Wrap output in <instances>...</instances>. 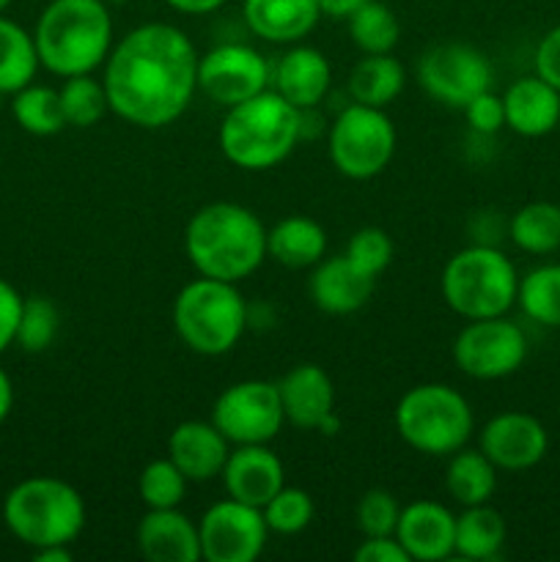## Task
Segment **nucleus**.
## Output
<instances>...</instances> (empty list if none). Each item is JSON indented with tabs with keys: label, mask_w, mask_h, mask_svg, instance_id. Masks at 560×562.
<instances>
[{
	"label": "nucleus",
	"mask_w": 560,
	"mask_h": 562,
	"mask_svg": "<svg viewBox=\"0 0 560 562\" xmlns=\"http://www.w3.org/2000/svg\"><path fill=\"white\" fill-rule=\"evenodd\" d=\"M198 49L170 22H143L113 44L104 60L110 113L137 130L176 124L198 93Z\"/></svg>",
	"instance_id": "f257e3e1"
},
{
	"label": "nucleus",
	"mask_w": 560,
	"mask_h": 562,
	"mask_svg": "<svg viewBox=\"0 0 560 562\" xmlns=\"http://www.w3.org/2000/svg\"><path fill=\"white\" fill-rule=\"evenodd\" d=\"M184 252L201 278L242 283L267 261V228L242 203H206L187 223Z\"/></svg>",
	"instance_id": "f03ea898"
},
{
	"label": "nucleus",
	"mask_w": 560,
	"mask_h": 562,
	"mask_svg": "<svg viewBox=\"0 0 560 562\" xmlns=\"http://www.w3.org/2000/svg\"><path fill=\"white\" fill-rule=\"evenodd\" d=\"M113 36V16L104 0H49L33 27L38 64L64 80L102 69Z\"/></svg>",
	"instance_id": "7ed1b4c3"
},
{
	"label": "nucleus",
	"mask_w": 560,
	"mask_h": 562,
	"mask_svg": "<svg viewBox=\"0 0 560 562\" xmlns=\"http://www.w3.org/2000/svg\"><path fill=\"white\" fill-rule=\"evenodd\" d=\"M300 140V110L272 88L225 110L217 130L223 157L247 173L278 168Z\"/></svg>",
	"instance_id": "20e7f679"
},
{
	"label": "nucleus",
	"mask_w": 560,
	"mask_h": 562,
	"mask_svg": "<svg viewBox=\"0 0 560 562\" xmlns=\"http://www.w3.org/2000/svg\"><path fill=\"white\" fill-rule=\"evenodd\" d=\"M3 521L27 549L71 547L86 527V499L60 477L33 475L5 494Z\"/></svg>",
	"instance_id": "39448f33"
},
{
	"label": "nucleus",
	"mask_w": 560,
	"mask_h": 562,
	"mask_svg": "<svg viewBox=\"0 0 560 562\" xmlns=\"http://www.w3.org/2000/svg\"><path fill=\"white\" fill-rule=\"evenodd\" d=\"M443 300L464 322L508 316L516 305L519 272L497 245L472 241L448 258L439 278Z\"/></svg>",
	"instance_id": "423d86ee"
},
{
	"label": "nucleus",
	"mask_w": 560,
	"mask_h": 562,
	"mask_svg": "<svg viewBox=\"0 0 560 562\" xmlns=\"http://www.w3.org/2000/svg\"><path fill=\"white\" fill-rule=\"evenodd\" d=\"M170 318L187 349L201 357H223L247 333V302L236 283L198 274L181 285Z\"/></svg>",
	"instance_id": "0eeeda50"
},
{
	"label": "nucleus",
	"mask_w": 560,
	"mask_h": 562,
	"mask_svg": "<svg viewBox=\"0 0 560 562\" xmlns=\"http://www.w3.org/2000/svg\"><path fill=\"white\" fill-rule=\"evenodd\" d=\"M395 431L423 456L448 459L467 448L475 431V415L464 395L443 382L415 384L395 404Z\"/></svg>",
	"instance_id": "6e6552de"
},
{
	"label": "nucleus",
	"mask_w": 560,
	"mask_h": 562,
	"mask_svg": "<svg viewBox=\"0 0 560 562\" xmlns=\"http://www.w3.org/2000/svg\"><path fill=\"white\" fill-rule=\"evenodd\" d=\"M399 146L390 115L368 104H346L327 130L329 162L351 181L377 179L390 168Z\"/></svg>",
	"instance_id": "1a4fd4ad"
},
{
	"label": "nucleus",
	"mask_w": 560,
	"mask_h": 562,
	"mask_svg": "<svg viewBox=\"0 0 560 562\" xmlns=\"http://www.w3.org/2000/svg\"><path fill=\"white\" fill-rule=\"evenodd\" d=\"M450 355L464 376L478 382H497L525 366L527 335L508 316L475 318L459 329Z\"/></svg>",
	"instance_id": "9d476101"
},
{
	"label": "nucleus",
	"mask_w": 560,
	"mask_h": 562,
	"mask_svg": "<svg viewBox=\"0 0 560 562\" xmlns=\"http://www.w3.org/2000/svg\"><path fill=\"white\" fill-rule=\"evenodd\" d=\"M209 420L231 445H269L285 426L278 384L245 379L214 398Z\"/></svg>",
	"instance_id": "9b49d317"
},
{
	"label": "nucleus",
	"mask_w": 560,
	"mask_h": 562,
	"mask_svg": "<svg viewBox=\"0 0 560 562\" xmlns=\"http://www.w3.org/2000/svg\"><path fill=\"white\" fill-rule=\"evenodd\" d=\"M417 82L443 108L464 110L478 93L489 91L494 69L486 55L472 44H434L417 60Z\"/></svg>",
	"instance_id": "f8f14e48"
},
{
	"label": "nucleus",
	"mask_w": 560,
	"mask_h": 562,
	"mask_svg": "<svg viewBox=\"0 0 560 562\" xmlns=\"http://www.w3.org/2000/svg\"><path fill=\"white\" fill-rule=\"evenodd\" d=\"M272 64L245 42H223L198 58V91L220 108H234L267 91Z\"/></svg>",
	"instance_id": "ddd939ff"
},
{
	"label": "nucleus",
	"mask_w": 560,
	"mask_h": 562,
	"mask_svg": "<svg viewBox=\"0 0 560 562\" xmlns=\"http://www.w3.org/2000/svg\"><path fill=\"white\" fill-rule=\"evenodd\" d=\"M201 558L206 562H256L269 541V527L261 508L220 499L198 519Z\"/></svg>",
	"instance_id": "4468645a"
},
{
	"label": "nucleus",
	"mask_w": 560,
	"mask_h": 562,
	"mask_svg": "<svg viewBox=\"0 0 560 562\" xmlns=\"http://www.w3.org/2000/svg\"><path fill=\"white\" fill-rule=\"evenodd\" d=\"M478 450L500 472H527L549 453V431L527 412H500L483 423Z\"/></svg>",
	"instance_id": "2eb2a0df"
},
{
	"label": "nucleus",
	"mask_w": 560,
	"mask_h": 562,
	"mask_svg": "<svg viewBox=\"0 0 560 562\" xmlns=\"http://www.w3.org/2000/svg\"><path fill=\"white\" fill-rule=\"evenodd\" d=\"M220 477L231 499L253 508H264L285 486L283 461L269 445H234Z\"/></svg>",
	"instance_id": "dca6fc26"
},
{
	"label": "nucleus",
	"mask_w": 560,
	"mask_h": 562,
	"mask_svg": "<svg viewBox=\"0 0 560 562\" xmlns=\"http://www.w3.org/2000/svg\"><path fill=\"white\" fill-rule=\"evenodd\" d=\"M329 86H333V66L327 55L311 44H291L272 64L269 88L296 110L318 108L327 99Z\"/></svg>",
	"instance_id": "f3484780"
},
{
	"label": "nucleus",
	"mask_w": 560,
	"mask_h": 562,
	"mask_svg": "<svg viewBox=\"0 0 560 562\" xmlns=\"http://www.w3.org/2000/svg\"><path fill=\"white\" fill-rule=\"evenodd\" d=\"M395 538L415 562H443L453 558L456 514L434 499H415L401 508Z\"/></svg>",
	"instance_id": "a211bd4d"
},
{
	"label": "nucleus",
	"mask_w": 560,
	"mask_h": 562,
	"mask_svg": "<svg viewBox=\"0 0 560 562\" xmlns=\"http://www.w3.org/2000/svg\"><path fill=\"white\" fill-rule=\"evenodd\" d=\"M231 448L234 445L212 420H184L168 437V459L190 483H209L223 475Z\"/></svg>",
	"instance_id": "6ab92c4d"
},
{
	"label": "nucleus",
	"mask_w": 560,
	"mask_h": 562,
	"mask_svg": "<svg viewBox=\"0 0 560 562\" xmlns=\"http://www.w3.org/2000/svg\"><path fill=\"white\" fill-rule=\"evenodd\" d=\"M137 552L148 562H201L198 521L179 508L148 510L137 521Z\"/></svg>",
	"instance_id": "aec40b11"
},
{
	"label": "nucleus",
	"mask_w": 560,
	"mask_h": 562,
	"mask_svg": "<svg viewBox=\"0 0 560 562\" xmlns=\"http://www.w3.org/2000/svg\"><path fill=\"white\" fill-rule=\"evenodd\" d=\"M285 423L302 431H316L324 417L335 412L333 379L316 362H300L278 379Z\"/></svg>",
	"instance_id": "412c9836"
},
{
	"label": "nucleus",
	"mask_w": 560,
	"mask_h": 562,
	"mask_svg": "<svg viewBox=\"0 0 560 562\" xmlns=\"http://www.w3.org/2000/svg\"><path fill=\"white\" fill-rule=\"evenodd\" d=\"M242 20L261 42L291 47L316 31L322 9L316 0H242Z\"/></svg>",
	"instance_id": "4be33fe9"
},
{
	"label": "nucleus",
	"mask_w": 560,
	"mask_h": 562,
	"mask_svg": "<svg viewBox=\"0 0 560 562\" xmlns=\"http://www.w3.org/2000/svg\"><path fill=\"white\" fill-rule=\"evenodd\" d=\"M373 283L377 280L360 272L340 252V256L322 258L313 267L311 280H307V291H311L313 305L322 313H329V316H349V313L362 311L368 305V300L373 294Z\"/></svg>",
	"instance_id": "5701e85b"
},
{
	"label": "nucleus",
	"mask_w": 560,
	"mask_h": 562,
	"mask_svg": "<svg viewBox=\"0 0 560 562\" xmlns=\"http://www.w3.org/2000/svg\"><path fill=\"white\" fill-rule=\"evenodd\" d=\"M505 126L519 137H544L560 126V91L533 71L503 93Z\"/></svg>",
	"instance_id": "b1692460"
},
{
	"label": "nucleus",
	"mask_w": 560,
	"mask_h": 562,
	"mask_svg": "<svg viewBox=\"0 0 560 562\" xmlns=\"http://www.w3.org/2000/svg\"><path fill=\"white\" fill-rule=\"evenodd\" d=\"M327 252V231L322 223L291 214L267 228V258L285 269H313Z\"/></svg>",
	"instance_id": "393cba45"
},
{
	"label": "nucleus",
	"mask_w": 560,
	"mask_h": 562,
	"mask_svg": "<svg viewBox=\"0 0 560 562\" xmlns=\"http://www.w3.org/2000/svg\"><path fill=\"white\" fill-rule=\"evenodd\" d=\"M406 86V69L393 53L362 55L349 71L346 91L351 102L384 110L401 97Z\"/></svg>",
	"instance_id": "a878e982"
},
{
	"label": "nucleus",
	"mask_w": 560,
	"mask_h": 562,
	"mask_svg": "<svg viewBox=\"0 0 560 562\" xmlns=\"http://www.w3.org/2000/svg\"><path fill=\"white\" fill-rule=\"evenodd\" d=\"M508 538L503 514L489 503L470 505L456 516L453 554L470 562H489L497 558Z\"/></svg>",
	"instance_id": "bb28decb"
},
{
	"label": "nucleus",
	"mask_w": 560,
	"mask_h": 562,
	"mask_svg": "<svg viewBox=\"0 0 560 562\" xmlns=\"http://www.w3.org/2000/svg\"><path fill=\"white\" fill-rule=\"evenodd\" d=\"M497 467L481 453V450L461 448L448 456V470H445V492L461 508L470 505L492 503L497 492Z\"/></svg>",
	"instance_id": "cd10ccee"
},
{
	"label": "nucleus",
	"mask_w": 560,
	"mask_h": 562,
	"mask_svg": "<svg viewBox=\"0 0 560 562\" xmlns=\"http://www.w3.org/2000/svg\"><path fill=\"white\" fill-rule=\"evenodd\" d=\"M508 239L527 256H552L560 250V203H525L508 220Z\"/></svg>",
	"instance_id": "c85d7f7f"
},
{
	"label": "nucleus",
	"mask_w": 560,
	"mask_h": 562,
	"mask_svg": "<svg viewBox=\"0 0 560 562\" xmlns=\"http://www.w3.org/2000/svg\"><path fill=\"white\" fill-rule=\"evenodd\" d=\"M38 49L33 33L0 14V93H16L38 75Z\"/></svg>",
	"instance_id": "c756f323"
},
{
	"label": "nucleus",
	"mask_w": 560,
	"mask_h": 562,
	"mask_svg": "<svg viewBox=\"0 0 560 562\" xmlns=\"http://www.w3.org/2000/svg\"><path fill=\"white\" fill-rule=\"evenodd\" d=\"M11 115H14L16 126L27 135L53 137L66 130L58 88L42 86V82H31V86L11 93Z\"/></svg>",
	"instance_id": "7c9ffc66"
},
{
	"label": "nucleus",
	"mask_w": 560,
	"mask_h": 562,
	"mask_svg": "<svg viewBox=\"0 0 560 562\" xmlns=\"http://www.w3.org/2000/svg\"><path fill=\"white\" fill-rule=\"evenodd\" d=\"M516 305L538 327L560 329V263H541L522 274Z\"/></svg>",
	"instance_id": "2f4dec72"
},
{
	"label": "nucleus",
	"mask_w": 560,
	"mask_h": 562,
	"mask_svg": "<svg viewBox=\"0 0 560 562\" xmlns=\"http://www.w3.org/2000/svg\"><path fill=\"white\" fill-rule=\"evenodd\" d=\"M349 27L351 44L360 49L362 55H379V53H393L399 47L401 38V22L393 14V9L379 0H368L362 3L355 14L346 20Z\"/></svg>",
	"instance_id": "473e14b6"
},
{
	"label": "nucleus",
	"mask_w": 560,
	"mask_h": 562,
	"mask_svg": "<svg viewBox=\"0 0 560 562\" xmlns=\"http://www.w3.org/2000/svg\"><path fill=\"white\" fill-rule=\"evenodd\" d=\"M58 93H60V108H64L66 126H75V130H91V126H97L99 121L110 113L104 82L97 80L93 75L66 77L64 86L58 88Z\"/></svg>",
	"instance_id": "72a5a7b5"
},
{
	"label": "nucleus",
	"mask_w": 560,
	"mask_h": 562,
	"mask_svg": "<svg viewBox=\"0 0 560 562\" xmlns=\"http://www.w3.org/2000/svg\"><path fill=\"white\" fill-rule=\"evenodd\" d=\"M187 486L190 481L184 477V472L165 456V459L143 467L141 477H137V497L148 510L179 508L187 497Z\"/></svg>",
	"instance_id": "f704fd0d"
},
{
	"label": "nucleus",
	"mask_w": 560,
	"mask_h": 562,
	"mask_svg": "<svg viewBox=\"0 0 560 562\" xmlns=\"http://www.w3.org/2000/svg\"><path fill=\"white\" fill-rule=\"evenodd\" d=\"M60 329V313L47 296H25L22 300L20 324H16V346L27 355L47 351Z\"/></svg>",
	"instance_id": "c9c22d12"
},
{
	"label": "nucleus",
	"mask_w": 560,
	"mask_h": 562,
	"mask_svg": "<svg viewBox=\"0 0 560 562\" xmlns=\"http://www.w3.org/2000/svg\"><path fill=\"white\" fill-rule=\"evenodd\" d=\"M264 519H267L269 532L275 536H300L307 530L316 516V505L305 488L283 486L267 505L261 508Z\"/></svg>",
	"instance_id": "e433bc0d"
},
{
	"label": "nucleus",
	"mask_w": 560,
	"mask_h": 562,
	"mask_svg": "<svg viewBox=\"0 0 560 562\" xmlns=\"http://www.w3.org/2000/svg\"><path fill=\"white\" fill-rule=\"evenodd\" d=\"M344 256L355 263L360 272H366L368 278L377 280L384 269L393 261V239L384 228L377 225H366V228L355 231L346 245Z\"/></svg>",
	"instance_id": "4c0bfd02"
},
{
	"label": "nucleus",
	"mask_w": 560,
	"mask_h": 562,
	"mask_svg": "<svg viewBox=\"0 0 560 562\" xmlns=\"http://www.w3.org/2000/svg\"><path fill=\"white\" fill-rule=\"evenodd\" d=\"M401 505L384 488H371L360 497L355 510L357 530L362 538H377V536H395V525H399Z\"/></svg>",
	"instance_id": "58836bf2"
},
{
	"label": "nucleus",
	"mask_w": 560,
	"mask_h": 562,
	"mask_svg": "<svg viewBox=\"0 0 560 562\" xmlns=\"http://www.w3.org/2000/svg\"><path fill=\"white\" fill-rule=\"evenodd\" d=\"M467 126L472 130V135L478 137H494L500 130H505V108H503V97L494 93L492 88L483 93H478L464 110Z\"/></svg>",
	"instance_id": "ea45409f"
},
{
	"label": "nucleus",
	"mask_w": 560,
	"mask_h": 562,
	"mask_svg": "<svg viewBox=\"0 0 560 562\" xmlns=\"http://www.w3.org/2000/svg\"><path fill=\"white\" fill-rule=\"evenodd\" d=\"M533 71L560 91V25L549 27L533 53Z\"/></svg>",
	"instance_id": "a19ab883"
},
{
	"label": "nucleus",
	"mask_w": 560,
	"mask_h": 562,
	"mask_svg": "<svg viewBox=\"0 0 560 562\" xmlns=\"http://www.w3.org/2000/svg\"><path fill=\"white\" fill-rule=\"evenodd\" d=\"M22 300L25 296L9 280L0 278V355L16 344V324H20Z\"/></svg>",
	"instance_id": "79ce46f5"
},
{
	"label": "nucleus",
	"mask_w": 560,
	"mask_h": 562,
	"mask_svg": "<svg viewBox=\"0 0 560 562\" xmlns=\"http://www.w3.org/2000/svg\"><path fill=\"white\" fill-rule=\"evenodd\" d=\"M355 562H412L395 536L362 538L355 549Z\"/></svg>",
	"instance_id": "37998d69"
},
{
	"label": "nucleus",
	"mask_w": 560,
	"mask_h": 562,
	"mask_svg": "<svg viewBox=\"0 0 560 562\" xmlns=\"http://www.w3.org/2000/svg\"><path fill=\"white\" fill-rule=\"evenodd\" d=\"M165 3H168L173 11H179V14L209 16L214 14V11L223 9L228 0H165Z\"/></svg>",
	"instance_id": "c03bdc74"
},
{
	"label": "nucleus",
	"mask_w": 560,
	"mask_h": 562,
	"mask_svg": "<svg viewBox=\"0 0 560 562\" xmlns=\"http://www.w3.org/2000/svg\"><path fill=\"white\" fill-rule=\"evenodd\" d=\"M316 3L322 9V16H329V20H349L368 0H316Z\"/></svg>",
	"instance_id": "a18cd8bd"
},
{
	"label": "nucleus",
	"mask_w": 560,
	"mask_h": 562,
	"mask_svg": "<svg viewBox=\"0 0 560 562\" xmlns=\"http://www.w3.org/2000/svg\"><path fill=\"white\" fill-rule=\"evenodd\" d=\"M11 409H14V384H11V376L5 373V368H0V423H5Z\"/></svg>",
	"instance_id": "49530a36"
},
{
	"label": "nucleus",
	"mask_w": 560,
	"mask_h": 562,
	"mask_svg": "<svg viewBox=\"0 0 560 562\" xmlns=\"http://www.w3.org/2000/svg\"><path fill=\"white\" fill-rule=\"evenodd\" d=\"M33 560L36 562H71L69 547H44L33 549Z\"/></svg>",
	"instance_id": "de8ad7c7"
},
{
	"label": "nucleus",
	"mask_w": 560,
	"mask_h": 562,
	"mask_svg": "<svg viewBox=\"0 0 560 562\" xmlns=\"http://www.w3.org/2000/svg\"><path fill=\"white\" fill-rule=\"evenodd\" d=\"M104 3H108V5H124V3H130V0H104Z\"/></svg>",
	"instance_id": "09e8293b"
},
{
	"label": "nucleus",
	"mask_w": 560,
	"mask_h": 562,
	"mask_svg": "<svg viewBox=\"0 0 560 562\" xmlns=\"http://www.w3.org/2000/svg\"><path fill=\"white\" fill-rule=\"evenodd\" d=\"M11 5V0H0V14H5V9Z\"/></svg>",
	"instance_id": "8fccbe9b"
}]
</instances>
